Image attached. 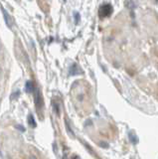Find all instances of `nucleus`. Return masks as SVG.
Wrapping results in <instances>:
<instances>
[{
  "mask_svg": "<svg viewBox=\"0 0 158 159\" xmlns=\"http://www.w3.org/2000/svg\"><path fill=\"white\" fill-rule=\"evenodd\" d=\"M112 12V7L110 5V4H106V5L101 6L100 10H98V15H100L101 18H103V17H107L111 14Z\"/></svg>",
  "mask_w": 158,
  "mask_h": 159,
  "instance_id": "obj_1",
  "label": "nucleus"
},
{
  "mask_svg": "<svg viewBox=\"0 0 158 159\" xmlns=\"http://www.w3.org/2000/svg\"><path fill=\"white\" fill-rule=\"evenodd\" d=\"M128 137H129V140L131 141L133 144L138 143V137H137V135L134 134L133 132H129V133H128Z\"/></svg>",
  "mask_w": 158,
  "mask_h": 159,
  "instance_id": "obj_2",
  "label": "nucleus"
},
{
  "mask_svg": "<svg viewBox=\"0 0 158 159\" xmlns=\"http://www.w3.org/2000/svg\"><path fill=\"white\" fill-rule=\"evenodd\" d=\"M81 72H82V71H81V70L78 68V66H77V65L75 64V65H73V67L71 68L70 74H71V75H78V74H80Z\"/></svg>",
  "mask_w": 158,
  "mask_h": 159,
  "instance_id": "obj_3",
  "label": "nucleus"
},
{
  "mask_svg": "<svg viewBox=\"0 0 158 159\" xmlns=\"http://www.w3.org/2000/svg\"><path fill=\"white\" fill-rule=\"evenodd\" d=\"M32 90H33L32 83H31V82H27V84H26V91L28 92H32Z\"/></svg>",
  "mask_w": 158,
  "mask_h": 159,
  "instance_id": "obj_4",
  "label": "nucleus"
},
{
  "mask_svg": "<svg viewBox=\"0 0 158 159\" xmlns=\"http://www.w3.org/2000/svg\"><path fill=\"white\" fill-rule=\"evenodd\" d=\"M29 124L33 127H36V122L34 121V117L33 116H29Z\"/></svg>",
  "mask_w": 158,
  "mask_h": 159,
  "instance_id": "obj_5",
  "label": "nucleus"
},
{
  "mask_svg": "<svg viewBox=\"0 0 158 159\" xmlns=\"http://www.w3.org/2000/svg\"><path fill=\"white\" fill-rule=\"evenodd\" d=\"M126 6H127L128 8H130V9H132V8H134V4L132 3V1H128V2H126Z\"/></svg>",
  "mask_w": 158,
  "mask_h": 159,
  "instance_id": "obj_6",
  "label": "nucleus"
},
{
  "mask_svg": "<svg viewBox=\"0 0 158 159\" xmlns=\"http://www.w3.org/2000/svg\"><path fill=\"white\" fill-rule=\"evenodd\" d=\"M79 19H80V15H79V13H75V23L76 24H78L79 23Z\"/></svg>",
  "mask_w": 158,
  "mask_h": 159,
  "instance_id": "obj_7",
  "label": "nucleus"
}]
</instances>
